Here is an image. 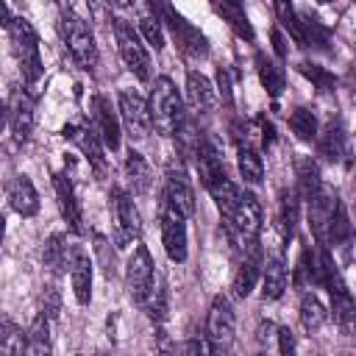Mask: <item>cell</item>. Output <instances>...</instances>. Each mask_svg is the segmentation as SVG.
Listing matches in <instances>:
<instances>
[{
  "label": "cell",
  "mask_w": 356,
  "mask_h": 356,
  "mask_svg": "<svg viewBox=\"0 0 356 356\" xmlns=\"http://www.w3.org/2000/svg\"><path fill=\"white\" fill-rule=\"evenodd\" d=\"M42 309L47 312L50 320L58 317V312H61V295H58L56 286H47V292H44V298H42Z\"/></svg>",
  "instance_id": "obj_45"
},
{
  "label": "cell",
  "mask_w": 356,
  "mask_h": 356,
  "mask_svg": "<svg viewBox=\"0 0 356 356\" xmlns=\"http://www.w3.org/2000/svg\"><path fill=\"white\" fill-rule=\"evenodd\" d=\"M8 128H11V136L22 145L31 139V131H33V97L25 92V89H14L11 97H8Z\"/></svg>",
  "instance_id": "obj_14"
},
{
  "label": "cell",
  "mask_w": 356,
  "mask_h": 356,
  "mask_svg": "<svg viewBox=\"0 0 356 356\" xmlns=\"http://www.w3.org/2000/svg\"><path fill=\"white\" fill-rule=\"evenodd\" d=\"M295 172H298V189H300V195L309 200V197L323 186V181H320V167H317V161H314L312 156H300V159L295 161Z\"/></svg>",
  "instance_id": "obj_32"
},
{
  "label": "cell",
  "mask_w": 356,
  "mask_h": 356,
  "mask_svg": "<svg viewBox=\"0 0 356 356\" xmlns=\"http://www.w3.org/2000/svg\"><path fill=\"white\" fill-rule=\"evenodd\" d=\"M125 178H128L134 195H145V192L150 189V181H153L145 156H142L139 150H134V147H131L128 156H125Z\"/></svg>",
  "instance_id": "obj_27"
},
{
  "label": "cell",
  "mask_w": 356,
  "mask_h": 356,
  "mask_svg": "<svg viewBox=\"0 0 356 356\" xmlns=\"http://www.w3.org/2000/svg\"><path fill=\"white\" fill-rule=\"evenodd\" d=\"M222 228L228 242L236 250H250L259 245V231H261V206L253 192H239V200L234 203L231 211L222 214Z\"/></svg>",
  "instance_id": "obj_2"
},
{
  "label": "cell",
  "mask_w": 356,
  "mask_h": 356,
  "mask_svg": "<svg viewBox=\"0 0 356 356\" xmlns=\"http://www.w3.org/2000/svg\"><path fill=\"white\" fill-rule=\"evenodd\" d=\"M337 195L325 186H320L312 197H309V222H312V231L320 242L328 239V222H331V214L337 209Z\"/></svg>",
  "instance_id": "obj_16"
},
{
  "label": "cell",
  "mask_w": 356,
  "mask_h": 356,
  "mask_svg": "<svg viewBox=\"0 0 356 356\" xmlns=\"http://www.w3.org/2000/svg\"><path fill=\"white\" fill-rule=\"evenodd\" d=\"M317 147L325 161H342V156H348V142H345V131L339 120H331L323 128V134L317 136Z\"/></svg>",
  "instance_id": "obj_23"
},
{
  "label": "cell",
  "mask_w": 356,
  "mask_h": 356,
  "mask_svg": "<svg viewBox=\"0 0 356 356\" xmlns=\"http://www.w3.org/2000/svg\"><path fill=\"white\" fill-rule=\"evenodd\" d=\"M214 8H217V14H220L231 28H234V33H236L239 39H248V42H253V39H256L253 25L248 22V14H245V8H242V6H231V3L214 0Z\"/></svg>",
  "instance_id": "obj_31"
},
{
  "label": "cell",
  "mask_w": 356,
  "mask_h": 356,
  "mask_svg": "<svg viewBox=\"0 0 356 356\" xmlns=\"http://www.w3.org/2000/svg\"><path fill=\"white\" fill-rule=\"evenodd\" d=\"M61 39L72 56V61L83 70V72H92L97 67V44H95V36L89 31V25L72 11V8H64L61 11Z\"/></svg>",
  "instance_id": "obj_4"
},
{
  "label": "cell",
  "mask_w": 356,
  "mask_h": 356,
  "mask_svg": "<svg viewBox=\"0 0 356 356\" xmlns=\"http://www.w3.org/2000/svg\"><path fill=\"white\" fill-rule=\"evenodd\" d=\"M256 70H259V81H261V86L267 89V95H270V97H278V95L284 92V86H286L284 70H281L273 58H267L264 53L256 56Z\"/></svg>",
  "instance_id": "obj_30"
},
{
  "label": "cell",
  "mask_w": 356,
  "mask_h": 356,
  "mask_svg": "<svg viewBox=\"0 0 356 356\" xmlns=\"http://www.w3.org/2000/svg\"><path fill=\"white\" fill-rule=\"evenodd\" d=\"M161 17H159V11H145L142 17H139V31H142V36L147 39V44L150 47H156V50H161L164 47V31H161Z\"/></svg>",
  "instance_id": "obj_40"
},
{
  "label": "cell",
  "mask_w": 356,
  "mask_h": 356,
  "mask_svg": "<svg viewBox=\"0 0 356 356\" xmlns=\"http://www.w3.org/2000/svg\"><path fill=\"white\" fill-rule=\"evenodd\" d=\"M117 108H120V120L131 139H145L150 134V125H153L150 103H145V97L139 92L122 89L117 95Z\"/></svg>",
  "instance_id": "obj_11"
},
{
  "label": "cell",
  "mask_w": 356,
  "mask_h": 356,
  "mask_svg": "<svg viewBox=\"0 0 356 356\" xmlns=\"http://www.w3.org/2000/svg\"><path fill=\"white\" fill-rule=\"evenodd\" d=\"M47 353H50V317L42 309L28 328V356H47Z\"/></svg>",
  "instance_id": "obj_29"
},
{
  "label": "cell",
  "mask_w": 356,
  "mask_h": 356,
  "mask_svg": "<svg viewBox=\"0 0 356 356\" xmlns=\"http://www.w3.org/2000/svg\"><path fill=\"white\" fill-rule=\"evenodd\" d=\"M261 139H264V145H267V147L273 145V139H275V131H273V125H270V122H261Z\"/></svg>",
  "instance_id": "obj_50"
},
{
  "label": "cell",
  "mask_w": 356,
  "mask_h": 356,
  "mask_svg": "<svg viewBox=\"0 0 356 356\" xmlns=\"http://www.w3.org/2000/svg\"><path fill=\"white\" fill-rule=\"evenodd\" d=\"M222 3H231V6H242V0H222Z\"/></svg>",
  "instance_id": "obj_52"
},
{
  "label": "cell",
  "mask_w": 356,
  "mask_h": 356,
  "mask_svg": "<svg viewBox=\"0 0 356 356\" xmlns=\"http://www.w3.org/2000/svg\"><path fill=\"white\" fill-rule=\"evenodd\" d=\"M186 103L195 114H209L217 106V92L211 86V81L200 72H189L186 75Z\"/></svg>",
  "instance_id": "obj_19"
},
{
  "label": "cell",
  "mask_w": 356,
  "mask_h": 356,
  "mask_svg": "<svg viewBox=\"0 0 356 356\" xmlns=\"http://www.w3.org/2000/svg\"><path fill=\"white\" fill-rule=\"evenodd\" d=\"M92 108H95V125H97V131L103 136V145L108 150H117L120 147V122H122L120 120V108L114 111L111 100L106 95H97L92 100Z\"/></svg>",
  "instance_id": "obj_17"
},
{
  "label": "cell",
  "mask_w": 356,
  "mask_h": 356,
  "mask_svg": "<svg viewBox=\"0 0 356 356\" xmlns=\"http://www.w3.org/2000/svg\"><path fill=\"white\" fill-rule=\"evenodd\" d=\"M295 225H298V195L295 192H281V203H278V231L281 239L289 242L295 236Z\"/></svg>",
  "instance_id": "obj_33"
},
{
  "label": "cell",
  "mask_w": 356,
  "mask_h": 356,
  "mask_svg": "<svg viewBox=\"0 0 356 356\" xmlns=\"http://www.w3.org/2000/svg\"><path fill=\"white\" fill-rule=\"evenodd\" d=\"M350 234H353V225H350L348 209H345L342 200H337V209H334L331 222H328V242L331 245H348L350 242Z\"/></svg>",
  "instance_id": "obj_36"
},
{
  "label": "cell",
  "mask_w": 356,
  "mask_h": 356,
  "mask_svg": "<svg viewBox=\"0 0 356 356\" xmlns=\"http://www.w3.org/2000/svg\"><path fill=\"white\" fill-rule=\"evenodd\" d=\"M300 72L317 86V92H334V86H337V81H334V75L325 70V67H320V64H312V61H300Z\"/></svg>",
  "instance_id": "obj_42"
},
{
  "label": "cell",
  "mask_w": 356,
  "mask_h": 356,
  "mask_svg": "<svg viewBox=\"0 0 356 356\" xmlns=\"http://www.w3.org/2000/svg\"><path fill=\"white\" fill-rule=\"evenodd\" d=\"M164 195L189 217V214H195V192H192V186H189V181H186V175H184V170H167V178H164Z\"/></svg>",
  "instance_id": "obj_21"
},
{
  "label": "cell",
  "mask_w": 356,
  "mask_h": 356,
  "mask_svg": "<svg viewBox=\"0 0 356 356\" xmlns=\"http://www.w3.org/2000/svg\"><path fill=\"white\" fill-rule=\"evenodd\" d=\"M325 320H328V312L320 303V298L317 295H303V300H300V325L306 331H317V328H323Z\"/></svg>",
  "instance_id": "obj_38"
},
{
  "label": "cell",
  "mask_w": 356,
  "mask_h": 356,
  "mask_svg": "<svg viewBox=\"0 0 356 356\" xmlns=\"http://www.w3.org/2000/svg\"><path fill=\"white\" fill-rule=\"evenodd\" d=\"M8 200H11V209L22 217H33L39 211V195L31 184L28 175H14L11 184H8Z\"/></svg>",
  "instance_id": "obj_20"
},
{
  "label": "cell",
  "mask_w": 356,
  "mask_h": 356,
  "mask_svg": "<svg viewBox=\"0 0 356 356\" xmlns=\"http://www.w3.org/2000/svg\"><path fill=\"white\" fill-rule=\"evenodd\" d=\"M145 309H147V317L156 320V323H164L167 320V286L164 281L159 286H153L150 298L145 300Z\"/></svg>",
  "instance_id": "obj_43"
},
{
  "label": "cell",
  "mask_w": 356,
  "mask_h": 356,
  "mask_svg": "<svg viewBox=\"0 0 356 356\" xmlns=\"http://www.w3.org/2000/svg\"><path fill=\"white\" fill-rule=\"evenodd\" d=\"M286 281H289V275H286L284 259L281 256L267 259L264 273H261V295H264V300H278L284 295V289H286Z\"/></svg>",
  "instance_id": "obj_26"
},
{
  "label": "cell",
  "mask_w": 356,
  "mask_h": 356,
  "mask_svg": "<svg viewBox=\"0 0 356 356\" xmlns=\"http://www.w3.org/2000/svg\"><path fill=\"white\" fill-rule=\"evenodd\" d=\"M150 117L159 134L175 136L184 128V100L170 78H156L150 92Z\"/></svg>",
  "instance_id": "obj_3"
},
{
  "label": "cell",
  "mask_w": 356,
  "mask_h": 356,
  "mask_svg": "<svg viewBox=\"0 0 356 356\" xmlns=\"http://www.w3.org/2000/svg\"><path fill=\"white\" fill-rule=\"evenodd\" d=\"M111 217H114V245L117 248L134 245V239H139L142 234V222L131 195L120 186L111 189Z\"/></svg>",
  "instance_id": "obj_9"
},
{
  "label": "cell",
  "mask_w": 356,
  "mask_h": 356,
  "mask_svg": "<svg viewBox=\"0 0 356 356\" xmlns=\"http://www.w3.org/2000/svg\"><path fill=\"white\" fill-rule=\"evenodd\" d=\"M64 139H72L81 153L86 156V161L100 172L106 170V150H103V136L97 131L95 122H86V120H78V122H67L64 131H61Z\"/></svg>",
  "instance_id": "obj_12"
},
{
  "label": "cell",
  "mask_w": 356,
  "mask_h": 356,
  "mask_svg": "<svg viewBox=\"0 0 356 356\" xmlns=\"http://www.w3.org/2000/svg\"><path fill=\"white\" fill-rule=\"evenodd\" d=\"M111 3H114L117 8H125V11H128V8H136V6H139V0H111Z\"/></svg>",
  "instance_id": "obj_51"
},
{
  "label": "cell",
  "mask_w": 356,
  "mask_h": 356,
  "mask_svg": "<svg viewBox=\"0 0 356 356\" xmlns=\"http://www.w3.org/2000/svg\"><path fill=\"white\" fill-rule=\"evenodd\" d=\"M159 222H161V242L170 261L175 264L186 261V214L167 195L159 206Z\"/></svg>",
  "instance_id": "obj_7"
},
{
  "label": "cell",
  "mask_w": 356,
  "mask_h": 356,
  "mask_svg": "<svg viewBox=\"0 0 356 356\" xmlns=\"http://www.w3.org/2000/svg\"><path fill=\"white\" fill-rule=\"evenodd\" d=\"M147 3H150L153 11H159L161 22L170 28V33H172L178 50H181L186 58H195V61H197V58H206V56H209V42H206V36H203L192 22H186V19L170 6V0H147Z\"/></svg>",
  "instance_id": "obj_5"
},
{
  "label": "cell",
  "mask_w": 356,
  "mask_h": 356,
  "mask_svg": "<svg viewBox=\"0 0 356 356\" xmlns=\"http://www.w3.org/2000/svg\"><path fill=\"white\" fill-rule=\"evenodd\" d=\"M261 267H264L261 264V250H259V245H253L248 250V256L242 259V264L236 267V273H234V281H231L234 298H248L253 292L256 281L261 278Z\"/></svg>",
  "instance_id": "obj_18"
},
{
  "label": "cell",
  "mask_w": 356,
  "mask_h": 356,
  "mask_svg": "<svg viewBox=\"0 0 356 356\" xmlns=\"http://www.w3.org/2000/svg\"><path fill=\"white\" fill-rule=\"evenodd\" d=\"M217 83H220V95L225 97V103H231V83H228V70H217Z\"/></svg>",
  "instance_id": "obj_47"
},
{
  "label": "cell",
  "mask_w": 356,
  "mask_h": 356,
  "mask_svg": "<svg viewBox=\"0 0 356 356\" xmlns=\"http://www.w3.org/2000/svg\"><path fill=\"white\" fill-rule=\"evenodd\" d=\"M278 350L281 353H292L295 350V339H292L289 328H278Z\"/></svg>",
  "instance_id": "obj_46"
},
{
  "label": "cell",
  "mask_w": 356,
  "mask_h": 356,
  "mask_svg": "<svg viewBox=\"0 0 356 356\" xmlns=\"http://www.w3.org/2000/svg\"><path fill=\"white\" fill-rule=\"evenodd\" d=\"M70 278H72V292L78 303H89L92 300V259L75 248L72 264H70Z\"/></svg>",
  "instance_id": "obj_22"
},
{
  "label": "cell",
  "mask_w": 356,
  "mask_h": 356,
  "mask_svg": "<svg viewBox=\"0 0 356 356\" xmlns=\"http://www.w3.org/2000/svg\"><path fill=\"white\" fill-rule=\"evenodd\" d=\"M320 3H331V0H320Z\"/></svg>",
  "instance_id": "obj_53"
},
{
  "label": "cell",
  "mask_w": 356,
  "mask_h": 356,
  "mask_svg": "<svg viewBox=\"0 0 356 356\" xmlns=\"http://www.w3.org/2000/svg\"><path fill=\"white\" fill-rule=\"evenodd\" d=\"M86 6H89L95 22H114L111 19V6H114L111 0H86Z\"/></svg>",
  "instance_id": "obj_44"
},
{
  "label": "cell",
  "mask_w": 356,
  "mask_h": 356,
  "mask_svg": "<svg viewBox=\"0 0 356 356\" xmlns=\"http://www.w3.org/2000/svg\"><path fill=\"white\" fill-rule=\"evenodd\" d=\"M53 189H56L58 209H61V217H64L67 228L72 234H81L83 231V211H81V203H78V195H75V186H72L70 175L67 172H56L53 175Z\"/></svg>",
  "instance_id": "obj_15"
},
{
  "label": "cell",
  "mask_w": 356,
  "mask_h": 356,
  "mask_svg": "<svg viewBox=\"0 0 356 356\" xmlns=\"http://www.w3.org/2000/svg\"><path fill=\"white\" fill-rule=\"evenodd\" d=\"M273 8H275V17H278V22L292 33V39L303 47V33H300V17L295 14V6H292V0H273Z\"/></svg>",
  "instance_id": "obj_39"
},
{
  "label": "cell",
  "mask_w": 356,
  "mask_h": 356,
  "mask_svg": "<svg viewBox=\"0 0 356 356\" xmlns=\"http://www.w3.org/2000/svg\"><path fill=\"white\" fill-rule=\"evenodd\" d=\"M273 50H275L278 58H286V42H284V36H281L278 28H273Z\"/></svg>",
  "instance_id": "obj_48"
},
{
  "label": "cell",
  "mask_w": 356,
  "mask_h": 356,
  "mask_svg": "<svg viewBox=\"0 0 356 356\" xmlns=\"http://www.w3.org/2000/svg\"><path fill=\"white\" fill-rule=\"evenodd\" d=\"M72 256H75V248L67 245V236H64V234H53V236L44 242L42 259H44V264H47L56 275L67 273V267L72 264Z\"/></svg>",
  "instance_id": "obj_25"
},
{
  "label": "cell",
  "mask_w": 356,
  "mask_h": 356,
  "mask_svg": "<svg viewBox=\"0 0 356 356\" xmlns=\"http://www.w3.org/2000/svg\"><path fill=\"white\" fill-rule=\"evenodd\" d=\"M195 164H197L203 186L209 189V195L214 197L220 211L222 214L231 211L234 203L239 200V189L231 184V178L225 172V164H222V156H220V150L209 139H197V145H195Z\"/></svg>",
  "instance_id": "obj_1"
},
{
  "label": "cell",
  "mask_w": 356,
  "mask_h": 356,
  "mask_svg": "<svg viewBox=\"0 0 356 356\" xmlns=\"http://www.w3.org/2000/svg\"><path fill=\"white\" fill-rule=\"evenodd\" d=\"M289 128H292V134H295L300 142H314V139H317V117H314V111L306 108V106L292 108V114H289Z\"/></svg>",
  "instance_id": "obj_34"
},
{
  "label": "cell",
  "mask_w": 356,
  "mask_h": 356,
  "mask_svg": "<svg viewBox=\"0 0 356 356\" xmlns=\"http://www.w3.org/2000/svg\"><path fill=\"white\" fill-rule=\"evenodd\" d=\"M295 284L298 286H303V284H320V261L312 259V250L309 248L300 250L298 270H295Z\"/></svg>",
  "instance_id": "obj_41"
},
{
  "label": "cell",
  "mask_w": 356,
  "mask_h": 356,
  "mask_svg": "<svg viewBox=\"0 0 356 356\" xmlns=\"http://www.w3.org/2000/svg\"><path fill=\"white\" fill-rule=\"evenodd\" d=\"M156 281V273H153V259H150V250L145 245H136L134 248V256L128 259V267H125V286H128V295L134 298V303H142L150 298L153 292V284Z\"/></svg>",
  "instance_id": "obj_10"
},
{
  "label": "cell",
  "mask_w": 356,
  "mask_h": 356,
  "mask_svg": "<svg viewBox=\"0 0 356 356\" xmlns=\"http://www.w3.org/2000/svg\"><path fill=\"white\" fill-rule=\"evenodd\" d=\"M275 334H278V325H273L270 320L259 325V342H267V339H273Z\"/></svg>",
  "instance_id": "obj_49"
},
{
  "label": "cell",
  "mask_w": 356,
  "mask_h": 356,
  "mask_svg": "<svg viewBox=\"0 0 356 356\" xmlns=\"http://www.w3.org/2000/svg\"><path fill=\"white\" fill-rule=\"evenodd\" d=\"M331 309H334V320L339 323V328L345 334H356V300L350 292L331 298Z\"/></svg>",
  "instance_id": "obj_37"
},
{
  "label": "cell",
  "mask_w": 356,
  "mask_h": 356,
  "mask_svg": "<svg viewBox=\"0 0 356 356\" xmlns=\"http://www.w3.org/2000/svg\"><path fill=\"white\" fill-rule=\"evenodd\" d=\"M8 33H11V42H14V53H17V61H19V72H22V78H25L28 83H36V81L42 78V72H44L36 31L31 28V22H28V19H22V17H19V19H14V22H11Z\"/></svg>",
  "instance_id": "obj_6"
},
{
  "label": "cell",
  "mask_w": 356,
  "mask_h": 356,
  "mask_svg": "<svg viewBox=\"0 0 356 356\" xmlns=\"http://www.w3.org/2000/svg\"><path fill=\"white\" fill-rule=\"evenodd\" d=\"M22 353H28V337H22V331L11 320H3V325H0V356H22Z\"/></svg>",
  "instance_id": "obj_35"
},
{
  "label": "cell",
  "mask_w": 356,
  "mask_h": 356,
  "mask_svg": "<svg viewBox=\"0 0 356 356\" xmlns=\"http://www.w3.org/2000/svg\"><path fill=\"white\" fill-rule=\"evenodd\" d=\"M236 331V317H234V306L225 295H217L209 306V317H206V337L217 345V350L228 348Z\"/></svg>",
  "instance_id": "obj_13"
},
{
  "label": "cell",
  "mask_w": 356,
  "mask_h": 356,
  "mask_svg": "<svg viewBox=\"0 0 356 356\" xmlns=\"http://www.w3.org/2000/svg\"><path fill=\"white\" fill-rule=\"evenodd\" d=\"M236 164H239V175L245 178V184H261L264 178V164L259 150L248 142V136L236 139Z\"/></svg>",
  "instance_id": "obj_24"
},
{
  "label": "cell",
  "mask_w": 356,
  "mask_h": 356,
  "mask_svg": "<svg viewBox=\"0 0 356 356\" xmlns=\"http://www.w3.org/2000/svg\"><path fill=\"white\" fill-rule=\"evenodd\" d=\"M114 39H117V50L120 58L125 61V67L134 72V78L139 81H150V56L139 39V33L125 22V19H114Z\"/></svg>",
  "instance_id": "obj_8"
},
{
  "label": "cell",
  "mask_w": 356,
  "mask_h": 356,
  "mask_svg": "<svg viewBox=\"0 0 356 356\" xmlns=\"http://www.w3.org/2000/svg\"><path fill=\"white\" fill-rule=\"evenodd\" d=\"M300 33H303V47H314V50H323V53L331 50V33H328V28L317 17H312L309 11L300 14Z\"/></svg>",
  "instance_id": "obj_28"
}]
</instances>
